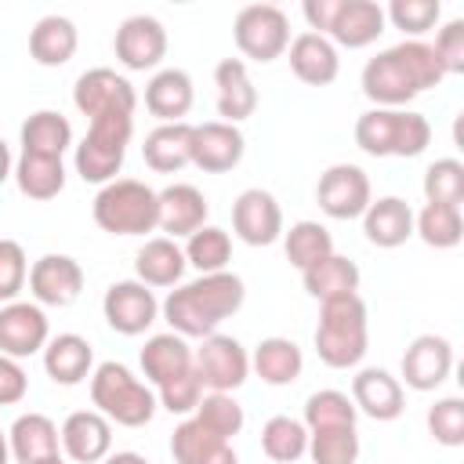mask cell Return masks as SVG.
I'll return each mask as SVG.
<instances>
[{"label": "cell", "instance_id": "cell-1", "mask_svg": "<svg viewBox=\"0 0 464 464\" xmlns=\"http://www.w3.org/2000/svg\"><path fill=\"white\" fill-rule=\"evenodd\" d=\"M243 297H246V290H243L239 276L214 272L181 290H170V297L163 301V315L181 337H210L221 319L239 312Z\"/></svg>", "mask_w": 464, "mask_h": 464}, {"label": "cell", "instance_id": "cell-2", "mask_svg": "<svg viewBox=\"0 0 464 464\" xmlns=\"http://www.w3.org/2000/svg\"><path fill=\"white\" fill-rule=\"evenodd\" d=\"M94 221L109 236H145L160 228V192L134 178L109 181L94 196Z\"/></svg>", "mask_w": 464, "mask_h": 464}, {"label": "cell", "instance_id": "cell-3", "mask_svg": "<svg viewBox=\"0 0 464 464\" xmlns=\"http://www.w3.org/2000/svg\"><path fill=\"white\" fill-rule=\"evenodd\" d=\"M91 399L102 410V417L123 424V428H141L156 413V395L120 362H102L94 381H91Z\"/></svg>", "mask_w": 464, "mask_h": 464}, {"label": "cell", "instance_id": "cell-4", "mask_svg": "<svg viewBox=\"0 0 464 464\" xmlns=\"http://www.w3.org/2000/svg\"><path fill=\"white\" fill-rule=\"evenodd\" d=\"M134 134V116H98L87 127V138L76 145V174L83 181H112L123 167L127 141Z\"/></svg>", "mask_w": 464, "mask_h": 464}, {"label": "cell", "instance_id": "cell-5", "mask_svg": "<svg viewBox=\"0 0 464 464\" xmlns=\"http://www.w3.org/2000/svg\"><path fill=\"white\" fill-rule=\"evenodd\" d=\"M290 44V22L272 4H250L236 18V47L250 62H276Z\"/></svg>", "mask_w": 464, "mask_h": 464}, {"label": "cell", "instance_id": "cell-6", "mask_svg": "<svg viewBox=\"0 0 464 464\" xmlns=\"http://www.w3.org/2000/svg\"><path fill=\"white\" fill-rule=\"evenodd\" d=\"M246 370H250V359H246V352H243V344L236 337L210 334L192 352V373L210 392H232V388H239L246 381Z\"/></svg>", "mask_w": 464, "mask_h": 464}, {"label": "cell", "instance_id": "cell-7", "mask_svg": "<svg viewBox=\"0 0 464 464\" xmlns=\"http://www.w3.org/2000/svg\"><path fill=\"white\" fill-rule=\"evenodd\" d=\"M72 102L83 116L98 120V116H134V105H138V94L134 87L116 76L112 69H91L76 80V91H72Z\"/></svg>", "mask_w": 464, "mask_h": 464}, {"label": "cell", "instance_id": "cell-8", "mask_svg": "<svg viewBox=\"0 0 464 464\" xmlns=\"http://www.w3.org/2000/svg\"><path fill=\"white\" fill-rule=\"evenodd\" d=\"M315 199H319L323 214H330L337 221H352V218L366 214V207H370V178L355 163H337L319 178Z\"/></svg>", "mask_w": 464, "mask_h": 464}, {"label": "cell", "instance_id": "cell-9", "mask_svg": "<svg viewBox=\"0 0 464 464\" xmlns=\"http://www.w3.org/2000/svg\"><path fill=\"white\" fill-rule=\"evenodd\" d=\"M102 308H105V323H109L116 334H123V337L145 334V330L156 323V312H160L152 290H149L145 283H130V279H127V283H112V286L105 290Z\"/></svg>", "mask_w": 464, "mask_h": 464}, {"label": "cell", "instance_id": "cell-10", "mask_svg": "<svg viewBox=\"0 0 464 464\" xmlns=\"http://www.w3.org/2000/svg\"><path fill=\"white\" fill-rule=\"evenodd\" d=\"M232 228L250 246H272L283 232V210L272 192L246 188L232 207Z\"/></svg>", "mask_w": 464, "mask_h": 464}, {"label": "cell", "instance_id": "cell-11", "mask_svg": "<svg viewBox=\"0 0 464 464\" xmlns=\"http://www.w3.org/2000/svg\"><path fill=\"white\" fill-rule=\"evenodd\" d=\"M112 47H116V58H120L127 69L145 72V69L160 65V58L167 54V29H163L160 18H152V14H134V18H127V22L116 29Z\"/></svg>", "mask_w": 464, "mask_h": 464}, {"label": "cell", "instance_id": "cell-12", "mask_svg": "<svg viewBox=\"0 0 464 464\" xmlns=\"http://www.w3.org/2000/svg\"><path fill=\"white\" fill-rule=\"evenodd\" d=\"M243 134L239 127L214 120V123H199L192 127V163L207 174H225L243 160Z\"/></svg>", "mask_w": 464, "mask_h": 464}, {"label": "cell", "instance_id": "cell-13", "mask_svg": "<svg viewBox=\"0 0 464 464\" xmlns=\"http://www.w3.org/2000/svg\"><path fill=\"white\" fill-rule=\"evenodd\" d=\"M29 286H33L40 304L65 308L83 290V268L65 254H47L29 268Z\"/></svg>", "mask_w": 464, "mask_h": 464}, {"label": "cell", "instance_id": "cell-14", "mask_svg": "<svg viewBox=\"0 0 464 464\" xmlns=\"http://www.w3.org/2000/svg\"><path fill=\"white\" fill-rule=\"evenodd\" d=\"M450 370H453V348L446 337H435V334H420L402 355V377L417 392L439 388L450 377Z\"/></svg>", "mask_w": 464, "mask_h": 464}, {"label": "cell", "instance_id": "cell-15", "mask_svg": "<svg viewBox=\"0 0 464 464\" xmlns=\"http://www.w3.org/2000/svg\"><path fill=\"white\" fill-rule=\"evenodd\" d=\"M47 344V319L36 304L11 301L0 308V352L7 359H25Z\"/></svg>", "mask_w": 464, "mask_h": 464}, {"label": "cell", "instance_id": "cell-16", "mask_svg": "<svg viewBox=\"0 0 464 464\" xmlns=\"http://www.w3.org/2000/svg\"><path fill=\"white\" fill-rule=\"evenodd\" d=\"M62 446H65V453L76 464H98V460H105V453L112 446L109 417H102L94 410L69 413V420L62 424Z\"/></svg>", "mask_w": 464, "mask_h": 464}, {"label": "cell", "instance_id": "cell-17", "mask_svg": "<svg viewBox=\"0 0 464 464\" xmlns=\"http://www.w3.org/2000/svg\"><path fill=\"white\" fill-rule=\"evenodd\" d=\"M214 83H218V116H225V123H239L246 116H254L257 109V91L250 83L246 62L243 58H221L214 69Z\"/></svg>", "mask_w": 464, "mask_h": 464}, {"label": "cell", "instance_id": "cell-18", "mask_svg": "<svg viewBox=\"0 0 464 464\" xmlns=\"http://www.w3.org/2000/svg\"><path fill=\"white\" fill-rule=\"evenodd\" d=\"M352 402H355V410H362L373 420H395L406 410L402 384L388 370H362L352 381Z\"/></svg>", "mask_w": 464, "mask_h": 464}, {"label": "cell", "instance_id": "cell-19", "mask_svg": "<svg viewBox=\"0 0 464 464\" xmlns=\"http://www.w3.org/2000/svg\"><path fill=\"white\" fill-rule=\"evenodd\" d=\"M290 69H294V76H297L301 83H308V87H326V83L337 80V69H341L337 47H334L326 36H319V33H301V36L290 44Z\"/></svg>", "mask_w": 464, "mask_h": 464}, {"label": "cell", "instance_id": "cell-20", "mask_svg": "<svg viewBox=\"0 0 464 464\" xmlns=\"http://www.w3.org/2000/svg\"><path fill=\"white\" fill-rule=\"evenodd\" d=\"M210 214L207 196L196 185H170L160 192V228L170 236H192Z\"/></svg>", "mask_w": 464, "mask_h": 464}, {"label": "cell", "instance_id": "cell-21", "mask_svg": "<svg viewBox=\"0 0 464 464\" xmlns=\"http://www.w3.org/2000/svg\"><path fill=\"white\" fill-rule=\"evenodd\" d=\"M362 232H366V239L373 246H384V250L402 246L413 236V210H410V203L399 199V196H384V199L370 203L366 214H362Z\"/></svg>", "mask_w": 464, "mask_h": 464}, {"label": "cell", "instance_id": "cell-22", "mask_svg": "<svg viewBox=\"0 0 464 464\" xmlns=\"http://www.w3.org/2000/svg\"><path fill=\"white\" fill-rule=\"evenodd\" d=\"M362 94L370 102H377V105H406L410 98H417V87L410 83V76L399 65L395 51H384V54L366 62V69H362Z\"/></svg>", "mask_w": 464, "mask_h": 464}, {"label": "cell", "instance_id": "cell-23", "mask_svg": "<svg viewBox=\"0 0 464 464\" xmlns=\"http://www.w3.org/2000/svg\"><path fill=\"white\" fill-rule=\"evenodd\" d=\"M91 362H94V348L87 337L80 334H58L47 348H44V370L54 384H80L87 373H91Z\"/></svg>", "mask_w": 464, "mask_h": 464}, {"label": "cell", "instance_id": "cell-24", "mask_svg": "<svg viewBox=\"0 0 464 464\" xmlns=\"http://www.w3.org/2000/svg\"><path fill=\"white\" fill-rule=\"evenodd\" d=\"M384 33V11L373 0H341L330 36L341 47H366Z\"/></svg>", "mask_w": 464, "mask_h": 464}, {"label": "cell", "instance_id": "cell-25", "mask_svg": "<svg viewBox=\"0 0 464 464\" xmlns=\"http://www.w3.org/2000/svg\"><path fill=\"white\" fill-rule=\"evenodd\" d=\"M141 152H145V163H149L152 170H160V174H174V170L188 167V163H192V123L181 120V123H163V127H156V130L145 138Z\"/></svg>", "mask_w": 464, "mask_h": 464}, {"label": "cell", "instance_id": "cell-26", "mask_svg": "<svg viewBox=\"0 0 464 464\" xmlns=\"http://www.w3.org/2000/svg\"><path fill=\"white\" fill-rule=\"evenodd\" d=\"M29 54L36 65L58 69L76 54V25L62 14H47L29 33Z\"/></svg>", "mask_w": 464, "mask_h": 464}, {"label": "cell", "instance_id": "cell-27", "mask_svg": "<svg viewBox=\"0 0 464 464\" xmlns=\"http://www.w3.org/2000/svg\"><path fill=\"white\" fill-rule=\"evenodd\" d=\"M145 109L163 123H181V116L192 109V80L181 69L156 72L145 87Z\"/></svg>", "mask_w": 464, "mask_h": 464}, {"label": "cell", "instance_id": "cell-28", "mask_svg": "<svg viewBox=\"0 0 464 464\" xmlns=\"http://www.w3.org/2000/svg\"><path fill=\"white\" fill-rule=\"evenodd\" d=\"M141 370H145V377L156 388H163L167 381H174V377H181V373L192 370V348L178 334H156L141 348Z\"/></svg>", "mask_w": 464, "mask_h": 464}, {"label": "cell", "instance_id": "cell-29", "mask_svg": "<svg viewBox=\"0 0 464 464\" xmlns=\"http://www.w3.org/2000/svg\"><path fill=\"white\" fill-rule=\"evenodd\" d=\"M134 268H138V279L145 286H174L185 276V250H178V243L167 236L149 239L138 250Z\"/></svg>", "mask_w": 464, "mask_h": 464}, {"label": "cell", "instance_id": "cell-30", "mask_svg": "<svg viewBox=\"0 0 464 464\" xmlns=\"http://www.w3.org/2000/svg\"><path fill=\"white\" fill-rule=\"evenodd\" d=\"M301 366H304L301 348L294 341H286V337H265L254 348V370H257V377L265 384H276V388L294 384L301 377Z\"/></svg>", "mask_w": 464, "mask_h": 464}, {"label": "cell", "instance_id": "cell-31", "mask_svg": "<svg viewBox=\"0 0 464 464\" xmlns=\"http://www.w3.org/2000/svg\"><path fill=\"white\" fill-rule=\"evenodd\" d=\"M11 453L18 464H33L44 460L51 453H58V428L51 417L44 413H25L11 424Z\"/></svg>", "mask_w": 464, "mask_h": 464}, {"label": "cell", "instance_id": "cell-32", "mask_svg": "<svg viewBox=\"0 0 464 464\" xmlns=\"http://www.w3.org/2000/svg\"><path fill=\"white\" fill-rule=\"evenodd\" d=\"M18 188L29 199H54L65 188V167L62 156H44V152H22L18 167H14Z\"/></svg>", "mask_w": 464, "mask_h": 464}, {"label": "cell", "instance_id": "cell-33", "mask_svg": "<svg viewBox=\"0 0 464 464\" xmlns=\"http://www.w3.org/2000/svg\"><path fill=\"white\" fill-rule=\"evenodd\" d=\"M72 141V127L62 112L40 109L22 123V152H44V156H62Z\"/></svg>", "mask_w": 464, "mask_h": 464}, {"label": "cell", "instance_id": "cell-34", "mask_svg": "<svg viewBox=\"0 0 464 464\" xmlns=\"http://www.w3.org/2000/svg\"><path fill=\"white\" fill-rule=\"evenodd\" d=\"M304 290L315 301H326L334 294H352V290H359V265L341 254H330L304 272Z\"/></svg>", "mask_w": 464, "mask_h": 464}, {"label": "cell", "instance_id": "cell-35", "mask_svg": "<svg viewBox=\"0 0 464 464\" xmlns=\"http://www.w3.org/2000/svg\"><path fill=\"white\" fill-rule=\"evenodd\" d=\"M417 236L435 246V250H450L464 239V218H460V207H442V203H428L417 218Z\"/></svg>", "mask_w": 464, "mask_h": 464}, {"label": "cell", "instance_id": "cell-36", "mask_svg": "<svg viewBox=\"0 0 464 464\" xmlns=\"http://www.w3.org/2000/svg\"><path fill=\"white\" fill-rule=\"evenodd\" d=\"M334 254V239L319 221H297L286 232V261L301 272H308L312 265H319L323 257Z\"/></svg>", "mask_w": 464, "mask_h": 464}, {"label": "cell", "instance_id": "cell-37", "mask_svg": "<svg viewBox=\"0 0 464 464\" xmlns=\"http://www.w3.org/2000/svg\"><path fill=\"white\" fill-rule=\"evenodd\" d=\"M261 450L265 457H272L276 464H294L297 457H304L308 450V431L301 420L294 417H272L261 428Z\"/></svg>", "mask_w": 464, "mask_h": 464}, {"label": "cell", "instance_id": "cell-38", "mask_svg": "<svg viewBox=\"0 0 464 464\" xmlns=\"http://www.w3.org/2000/svg\"><path fill=\"white\" fill-rule=\"evenodd\" d=\"M366 341H370L366 330H330V326H319L315 330V352L334 370L355 366L366 355Z\"/></svg>", "mask_w": 464, "mask_h": 464}, {"label": "cell", "instance_id": "cell-39", "mask_svg": "<svg viewBox=\"0 0 464 464\" xmlns=\"http://www.w3.org/2000/svg\"><path fill=\"white\" fill-rule=\"evenodd\" d=\"M399 134V109H373L362 112L355 123V145L370 156H392Z\"/></svg>", "mask_w": 464, "mask_h": 464}, {"label": "cell", "instance_id": "cell-40", "mask_svg": "<svg viewBox=\"0 0 464 464\" xmlns=\"http://www.w3.org/2000/svg\"><path fill=\"white\" fill-rule=\"evenodd\" d=\"M228 257H232V239H228V232H221V228H199V232L188 236L185 265L199 268L203 276L225 272Z\"/></svg>", "mask_w": 464, "mask_h": 464}, {"label": "cell", "instance_id": "cell-41", "mask_svg": "<svg viewBox=\"0 0 464 464\" xmlns=\"http://www.w3.org/2000/svg\"><path fill=\"white\" fill-rule=\"evenodd\" d=\"M196 420H199L210 435L232 442V435L243 431V406H239L228 392H214V395H207V399L196 406Z\"/></svg>", "mask_w": 464, "mask_h": 464}, {"label": "cell", "instance_id": "cell-42", "mask_svg": "<svg viewBox=\"0 0 464 464\" xmlns=\"http://www.w3.org/2000/svg\"><path fill=\"white\" fill-rule=\"evenodd\" d=\"M355 402L344 392H315L304 402V420L312 431L319 428H355Z\"/></svg>", "mask_w": 464, "mask_h": 464}, {"label": "cell", "instance_id": "cell-43", "mask_svg": "<svg viewBox=\"0 0 464 464\" xmlns=\"http://www.w3.org/2000/svg\"><path fill=\"white\" fill-rule=\"evenodd\" d=\"M392 51H395L399 65L406 69L410 83L417 87V94H420V91H428V87H439V83L446 80V72H442V65H439V58H435V51H431L428 44L410 40V44H399V47H392Z\"/></svg>", "mask_w": 464, "mask_h": 464}, {"label": "cell", "instance_id": "cell-44", "mask_svg": "<svg viewBox=\"0 0 464 464\" xmlns=\"http://www.w3.org/2000/svg\"><path fill=\"white\" fill-rule=\"evenodd\" d=\"M308 453L315 464H355L359 435H355V428H319L308 439Z\"/></svg>", "mask_w": 464, "mask_h": 464}, {"label": "cell", "instance_id": "cell-45", "mask_svg": "<svg viewBox=\"0 0 464 464\" xmlns=\"http://www.w3.org/2000/svg\"><path fill=\"white\" fill-rule=\"evenodd\" d=\"M424 196L428 203L460 207L464 203V163L457 160H435L424 174Z\"/></svg>", "mask_w": 464, "mask_h": 464}, {"label": "cell", "instance_id": "cell-46", "mask_svg": "<svg viewBox=\"0 0 464 464\" xmlns=\"http://www.w3.org/2000/svg\"><path fill=\"white\" fill-rule=\"evenodd\" d=\"M218 446H225V439L210 435L196 417L185 420V424H178L174 435H170V453H174L178 464H196V460H203L207 453H214Z\"/></svg>", "mask_w": 464, "mask_h": 464}, {"label": "cell", "instance_id": "cell-47", "mask_svg": "<svg viewBox=\"0 0 464 464\" xmlns=\"http://www.w3.org/2000/svg\"><path fill=\"white\" fill-rule=\"evenodd\" d=\"M428 431L442 446H464V399H439L428 410Z\"/></svg>", "mask_w": 464, "mask_h": 464}, {"label": "cell", "instance_id": "cell-48", "mask_svg": "<svg viewBox=\"0 0 464 464\" xmlns=\"http://www.w3.org/2000/svg\"><path fill=\"white\" fill-rule=\"evenodd\" d=\"M319 326H330V330H366V301L355 290L326 297L323 308H319Z\"/></svg>", "mask_w": 464, "mask_h": 464}, {"label": "cell", "instance_id": "cell-49", "mask_svg": "<svg viewBox=\"0 0 464 464\" xmlns=\"http://www.w3.org/2000/svg\"><path fill=\"white\" fill-rule=\"evenodd\" d=\"M439 14H442L439 0H392V7H388V18L395 22V29L413 33V36L428 33L439 22Z\"/></svg>", "mask_w": 464, "mask_h": 464}, {"label": "cell", "instance_id": "cell-50", "mask_svg": "<svg viewBox=\"0 0 464 464\" xmlns=\"http://www.w3.org/2000/svg\"><path fill=\"white\" fill-rule=\"evenodd\" d=\"M25 250L14 239H0V301H11L25 286Z\"/></svg>", "mask_w": 464, "mask_h": 464}, {"label": "cell", "instance_id": "cell-51", "mask_svg": "<svg viewBox=\"0 0 464 464\" xmlns=\"http://www.w3.org/2000/svg\"><path fill=\"white\" fill-rule=\"evenodd\" d=\"M431 51H435V58H439L446 76H460L464 72V22L453 18L450 25H442Z\"/></svg>", "mask_w": 464, "mask_h": 464}, {"label": "cell", "instance_id": "cell-52", "mask_svg": "<svg viewBox=\"0 0 464 464\" xmlns=\"http://www.w3.org/2000/svg\"><path fill=\"white\" fill-rule=\"evenodd\" d=\"M431 141V123L420 112H399V134H395V152L392 156H420Z\"/></svg>", "mask_w": 464, "mask_h": 464}, {"label": "cell", "instance_id": "cell-53", "mask_svg": "<svg viewBox=\"0 0 464 464\" xmlns=\"http://www.w3.org/2000/svg\"><path fill=\"white\" fill-rule=\"evenodd\" d=\"M199 392H203V384H199V377L188 370V373H181V377H174V381H167V384L160 388V402H163V410H170V413H192V410L199 406Z\"/></svg>", "mask_w": 464, "mask_h": 464}, {"label": "cell", "instance_id": "cell-54", "mask_svg": "<svg viewBox=\"0 0 464 464\" xmlns=\"http://www.w3.org/2000/svg\"><path fill=\"white\" fill-rule=\"evenodd\" d=\"M25 392H29L25 370H22L14 359L0 355V406H14V402H22Z\"/></svg>", "mask_w": 464, "mask_h": 464}, {"label": "cell", "instance_id": "cell-55", "mask_svg": "<svg viewBox=\"0 0 464 464\" xmlns=\"http://www.w3.org/2000/svg\"><path fill=\"white\" fill-rule=\"evenodd\" d=\"M337 7H341V0H304V18L323 36V33H330V25L337 18Z\"/></svg>", "mask_w": 464, "mask_h": 464}, {"label": "cell", "instance_id": "cell-56", "mask_svg": "<svg viewBox=\"0 0 464 464\" xmlns=\"http://www.w3.org/2000/svg\"><path fill=\"white\" fill-rule=\"evenodd\" d=\"M196 464H239V457H236L232 442H225V446H218L214 453H207L203 460H196Z\"/></svg>", "mask_w": 464, "mask_h": 464}, {"label": "cell", "instance_id": "cell-57", "mask_svg": "<svg viewBox=\"0 0 464 464\" xmlns=\"http://www.w3.org/2000/svg\"><path fill=\"white\" fill-rule=\"evenodd\" d=\"M105 464H149L141 453H112Z\"/></svg>", "mask_w": 464, "mask_h": 464}, {"label": "cell", "instance_id": "cell-58", "mask_svg": "<svg viewBox=\"0 0 464 464\" xmlns=\"http://www.w3.org/2000/svg\"><path fill=\"white\" fill-rule=\"evenodd\" d=\"M7 174H11V149H7V141L0 138V185H4Z\"/></svg>", "mask_w": 464, "mask_h": 464}, {"label": "cell", "instance_id": "cell-59", "mask_svg": "<svg viewBox=\"0 0 464 464\" xmlns=\"http://www.w3.org/2000/svg\"><path fill=\"white\" fill-rule=\"evenodd\" d=\"M7 453H11V446H7V439H4V431H0V464H7Z\"/></svg>", "mask_w": 464, "mask_h": 464}, {"label": "cell", "instance_id": "cell-60", "mask_svg": "<svg viewBox=\"0 0 464 464\" xmlns=\"http://www.w3.org/2000/svg\"><path fill=\"white\" fill-rule=\"evenodd\" d=\"M33 464H65L58 453H51V457H44V460H33Z\"/></svg>", "mask_w": 464, "mask_h": 464}]
</instances>
